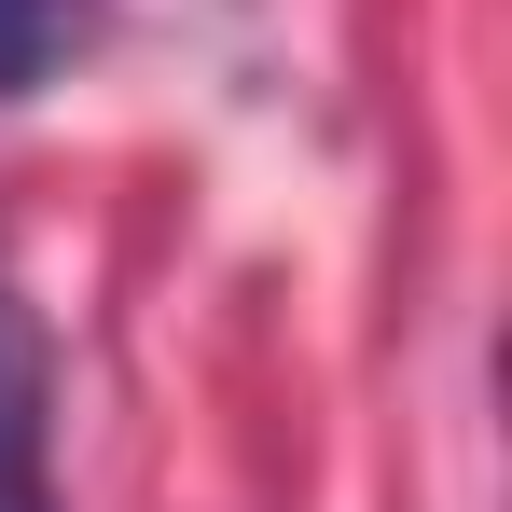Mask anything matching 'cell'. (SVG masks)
<instances>
[{
    "mask_svg": "<svg viewBox=\"0 0 512 512\" xmlns=\"http://www.w3.org/2000/svg\"><path fill=\"white\" fill-rule=\"evenodd\" d=\"M56 374H42V319L0 277V512H56Z\"/></svg>",
    "mask_w": 512,
    "mask_h": 512,
    "instance_id": "cell-1",
    "label": "cell"
},
{
    "mask_svg": "<svg viewBox=\"0 0 512 512\" xmlns=\"http://www.w3.org/2000/svg\"><path fill=\"white\" fill-rule=\"evenodd\" d=\"M84 42H97V0H0V97L56 84Z\"/></svg>",
    "mask_w": 512,
    "mask_h": 512,
    "instance_id": "cell-2",
    "label": "cell"
}]
</instances>
